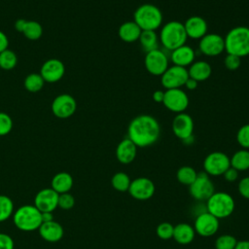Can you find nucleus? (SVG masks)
<instances>
[{
    "mask_svg": "<svg viewBox=\"0 0 249 249\" xmlns=\"http://www.w3.org/2000/svg\"><path fill=\"white\" fill-rule=\"evenodd\" d=\"M160 135V125L156 118L143 114L133 118L127 126V137L138 147L155 144Z\"/></svg>",
    "mask_w": 249,
    "mask_h": 249,
    "instance_id": "nucleus-1",
    "label": "nucleus"
},
{
    "mask_svg": "<svg viewBox=\"0 0 249 249\" xmlns=\"http://www.w3.org/2000/svg\"><path fill=\"white\" fill-rule=\"evenodd\" d=\"M225 51L238 57L249 55V27L235 26L225 36Z\"/></svg>",
    "mask_w": 249,
    "mask_h": 249,
    "instance_id": "nucleus-2",
    "label": "nucleus"
},
{
    "mask_svg": "<svg viewBox=\"0 0 249 249\" xmlns=\"http://www.w3.org/2000/svg\"><path fill=\"white\" fill-rule=\"evenodd\" d=\"M188 36L185 31L184 23L178 20L166 22L160 32V42L164 49L170 52L185 45Z\"/></svg>",
    "mask_w": 249,
    "mask_h": 249,
    "instance_id": "nucleus-3",
    "label": "nucleus"
},
{
    "mask_svg": "<svg viewBox=\"0 0 249 249\" xmlns=\"http://www.w3.org/2000/svg\"><path fill=\"white\" fill-rule=\"evenodd\" d=\"M133 21L141 30L156 31L162 23V13L156 5L145 3L134 11Z\"/></svg>",
    "mask_w": 249,
    "mask_h": 249,
    "instance_id": "nucleus-4",
    "label": "nucleus"
},
{
    "mask_svg": "<svg viewBox=\"0 0 249 249\" xmlns=\"http://www.w3.org/2000/svg\"><path fill=\"white\" fill-rule=\"evenodd\" d=\"M15 226L23 231H33L42 225L41 211L35 205H22L18 207L13 214Z\"/></svg>",
    "mask_w": 249,
    "mask_h": 249,
    "instance_id": "nucleus-5",
    "label": "nucleus"
},
{
    "mask_svg": "<svg viewBox=\"0 0 249 249\" xmlns=\"http://www.w3.org/2000/svg\"><path fill=\"white\" fill-rule=\"evenodd\" d=\"M234 207L233 197L226 192H215L206 200L207 211L218 219H225L231 216Z\"/></svg>",
    "mask_w": 249,
    "mask_h": 249,
    "instance_id": "nucleus-6",
    "label": "nucleus"
},
{
    "mask_svg": "<svg viewBox=\"0 0 249 249\" xmlns=\"http://www.w3.org/2000/svg\"><path fill=\"white\" fill-rule=\"evenodd\" d=\"M191 196L197 201L207 200L214 193L215 187L209 175L204 172H198L196 180L189 186Z\"/></svg>",
    "mask_w": 249,
    "mask_h": 249,
    "instance_id": "nucleus-7",
    "label": "nucleus"
},
{
    "mask_svg": "<svg viewBox=\"0 0 249 249\" xmlns=\"http://www.w3.org/2000/svg\"><path fill=\"white\" fill-rule=\"evenodd\" d=\"M231 166V160L227 154L223 152H212L203 160V171L211 176H220Z\"/></svg>",
    "mask_w": 249,
    "mask_h": 249,
    "instance_id": "nucleus-8",
    "label": "nucleus"
},
{
    "mask_svg": "<svg viewBox=\"0 0 249 249\" xmlns=\"http://www.w3.org/2000/svg\"><path fill=\"white\" fill-rule=\"evenodd\" d=\"M188 78L189 74L186 67L172 65L168 66V68L160 76V82L161 86L165 89H181L184 87Z\"/></svg>",
    "mask_w": 249,
    "mask_h": 249,
    "instance_id": "nucleus-9",
    "label": "nucleus"
},
{
    "mask_svg": "<svg viewBox=\"0 0 249 249\" xmlns=\"http://www.w3.org/2000/svg\"><path fill=\"white\" fill-rule=\"evenodd\" d=\"M144 65L150 74L160 77L168 68V57L163 51L157 49L146 53Z\"/></svg>",
    "mask_w": 249,
    "mask_h": 249,
    "instance_id": "nucleus-10",
    "label": "nucleus"
},
{
    "mask_svg": "<svg viewBox=\"0 0 249 249\" xmlns=\"http://www.w3.org/2000/svg\"><path fill=\"white\" fill-rule=\"evenodd\" d=\"M162 104L166 109L174 113H183L189 106V97L182 89H170L164 91Z\"/></svg>",
    "mask_w": 249,
    "mask_h": 249,
    "instance_id": "nucleus-11",
    "label": "nucleus"
},
{
    "mask_svg": "<svg viewBox=\"0 0 249 249\" xmlns=\"http://www.w3.org/2000/svg\"><path fill=\"white\" fill-rule=\"evenodd\" d=\"M219 225V219L206 211L196 216L194 229L196 233L198 235L202 237H209L218 231Z\"/></svg>",
    "mask_w": 249,
    "mask_h": 249,
    "instance_id": "nucleus-12",
    "label": "nucleus"
},
{
    "mask_svg": "<svg viewBox=\"0 0 249 249\" xmlns=\"http://www.w3.org/2000/svg\"><path fill=\"white\" fill-rule=\"evenodd\" d=\"M198 49L207 56H217L225 51L224 38L217 33H206L199 39Z\"/></svg>",
    "mask_w": 249,
    "mask_h": 249,
    "instance_id": "nucleus-13",
    "label": "nucleus"
},
{
    "mask_svg": "<svg viewBox=\"0 0 249 249\" xmlns=\"http://www.w3.org/2000/svg\"><path fill=\"white\" fill-rule=\"evenodd\" d=\"M155 184L147 177H138L130 182L128 193L137 200H147L155 194Z\"/></svg>",
    "mask_w": 249,
    "mask_h": 249,
    "instance_id": "nucleus-14",
    "label": "nucleus"
},
{
    "mask_svg": "<svg viewBox=\"0 0 249 249\" xmlns=\"http://www.w3.org/2000/svg\"><path fill=\"white\" fill-rule=\"evenodd\" d=\"M58 196L52 188L42 189L34 197V205L41 212H53L58 207Z\"/></svg>",
    "mask_w": 249,
    "mask_h": 249,
    "instance_id": "nucleus-15",
    "label": "nucleus"
},
{
    "mask_svg": "<svg viewBox=\"0 0 249 249\" xmlns=\"http://www.w3.org/2000/svg\"><path fill=\"white\" fill-rule=\"evenodd\" d=\"M194 126L193 118L185 112L176 114L171 125L174 135L182 141L193 135Z\"/></svg>",
    "mask_w": 249,
    "mask_h": 249,
    "instance_id": "nucleus-16",
    "label": "nucleus"
},
{
    "mask_svg": "<svg viewBox=\"0 0 249 249\" xmlns=\"http://www.w3.org/2000/svg\"><path fill=\"white\" fill-rule=\"evenodd\" d=\"M77 108L76 100L70 94H60L54 98L52 103V111L61 119L69 118L72 116Z\"/></svg>",
    "mask_w": 249,
    "mask_h": 249,
    "instance_id": "nucleus-17",
    "label": "nucleus"
},
{
    "mask_svg": "<svg viewBox=\"0 0 249 249\" xmlns=\"http://www.w3.org/2000/svg\"><path fill=\"white\" fill-rule=\"evenodd\" d=\"M64 64L58 59L52 58L47 60L43 64L40 75L43 77L44 81L49 83H54L62 78V76L64 75Z\"/></svg>",
    "mask_w": 249,
    "mask_h": 249,
    "instance_id": "nucleus-18",
    "label": "nucleus"
},
{
    "mask_svg": "<svg viewBox=\"0 0 249 249\" xmlns=\"http://www.w3.org/2000/svg\"><path fill=\"white\" fill-rule=\"evenodd\" d=\"M184 27L188 38L201 39L207 33V22L199 16H193L186 19Z\"/></svg>",
    "mask_w": 249,
    "mask_h": 249,
    "instance_id": "nucleus-19",
    "label": "nucleus"
},
{
    "mask_svg": "<svg viewBox=\"0 0 249 249\" xmlns=\"http://www.w3.org/2000/svg\"><path fill=\"white\" fill-rule=\"evenodd\" d=\"M137 155V146L128 138L123 139L117 146L116 157L117 160L123 164L132 162Z\"/></svg>",
    "mask_w": 249,
    "mask_h": 249,
    "instance_id": "nucleus-20",
    "label": "nucleus"
},
{
    "mask_svg": "<svg viewBox=\"0 0 249 249\" xmlns=\"http://www.w3.org/2000/svg\"><path fill=\"white\" fill-rule=\"evenodd\" d=\"M196 58V53L194 49L188 45H183L175 50H173L170 53V59L173 65L187 67L190 66Z\"/></svg>",
    "mask_w": 249,
    "mask_h": 249,
    "instance_id": "nucleus-21",
    "label": "nucleus"
},
{
    "mask_svg": "<svg viewBox=\"0 0 249 249\" xmlns=\"http://www.w3.org/2000/svg\"><path fill=\"white\" fill-rule=\"evenodd\" d=\"M38 230L41 237L48 242L59 241L62 238L64 233L62 226L54 220L51 222L42 223V225Z\"/></svg>",
    "mask_w": 249,
    "mask_h": 249,
    "instance_id": "nucleus-22",
    "label": "nucleus"
},
{
    "mask_svg": "<svg viewBox=\"0 0 249 249\" xmlns=\"http://www.w3.org/2000/svg\"><path fill=\"white\" fill-rule=\"evenodd\" d=\"M211 73H212V68L210 64L204 60L194 61L188 69L189 77L197 82H202L207 80L210 77Z\"/></svg>",
    "mask_w": 249,
    "mask_h": 249,
    "instance_id": "nucleus-23",
    "label": "nucleus"
},
{
    "mask_svg": "<svg viewBox=\"0 0 249 249\" xmlns=\"http://www.w3.org/2000/svg\"><path fill=\"white\" fill-rule=\"evenodd\" d=\"M141 32V28L133 20H129L121 24L118 30V35L124 42L133 43L138 41Z\"/></svg>",
    "mask_w": 249,
    "mask_h": 249,
    "instance_id": "nucleus-24",
    "label": "nucleus"
},
{
    "mask_svg": "<svg viewBox=\"0 0 249 249\" xmlns=\"http://www.w3.org/2000/svg\"><path fill=\"white\" fill-rule=\"evenodd\" d=\"M196 235V231L193 226L188 223H179L174 227L173 238L179 244L186 245L191 243Z\"/></svg>",
    "mask_w": 249,
    "mask_h": 249,
    "instance_id": "nucleus-25",
    "label": "nucleus"
},
{
    "mask_svg": "<svg viewBox=\"0 0 249 249\" xmlns=\"http://www.w3.org/2000/svg\"><path fill=\"white\" fill-rule=\"evenodd\" d=\"M73 186V178L68 172H58L56 173L52 181H51V188L55 191L58 195L69 193Z\"/></svg>",
    "mask_w": 249,
    "mask_h": 249,
    "instance_id": "nucleus-26",
    "label": "nucleus"
},
{
    "mask_svg": "<svg viewBox=\"0 0 249 249\" xmlns=\"http://www.w3.org/2000/svg\"><path fill=\"white\" fill-rule=\"evenodd\" d=\"M138 41L145 53L159 49V37L154 30H142Z\"/></svg>",
    "mask_w": 249,
    "mask_h": 249,
    "instance_id": "nucleus-27",
    "label": "nucleus"
},
{
    "mask_svg": "<svg viewBox=\"0 0 249 249\" xmlns=\"http://www.w3.org/2000/svg\"><path fill=\"white\" fill-rule=\"evenodd\" d=\"M230 160L231 166L237 171H245L249 169V150L241 149L236 151Z\"/></svg>",
    "mask_w": 249,
    "mask_h": 249,
    "instance_id": "nucleus-28",
    "label": "nucleus"
},
{
    "mask_svg": "<svg viewBox=\"0 0 249 249\" xmlns=\"http://www.w3.org/2000/svg\"><path fill=\"white\" fill-rule=\"evenodd\" d=\"M197 176V172L196 171L195 168L189 165H184L181 166L177 172H176V178L177 180L186 186H190L191 184L194 183Z\"/></svg>",
    "mask_w": 249,
    "mask_h": 249,
    "instance_id": "nucleus-29",
    "label": "nucleus"
},
{
    "mask_svg": "<svg viewBox=\"0 0 249 249\" xmlns=\"http://www.w3.org/2000/svg\"><path fill=\"white\" fill-rule=\"evenodd\" d=\"M21 32L24 34L26 38L30 40H37L42 36L43 29L39 22L35 20H30V21L25 20Z\"/></svg>",
    "mask_w": 249,
    "mask_h": 249,
    "instance_id": "nucleus-30",
    "label": "nucleus"
},
{
    "mask_svg": "<svg viewBox=\"0 0 249 249\" xmlns=\"http://www.w3.org/2000/svg\"><path fill=\"white\" fill-rule=\"evenodd\" d=\"M130 182H131V180H130L129 176L126 173L121 172V171L115 173L111 179L112 187L118 192L128 191Z\"/></svg>",
    "mask_w": 249,
    "mask_h": 249,
    "instance_id": "nucleus-31",
    "label": "nucleus"
},
{
    "mask_svg": "<svg viewBox=\"0 0 249 249\" xmlns=\"http://www.w3.org/2000/svg\"><path fill=\"white\" fill-rule=\"evenodd\" d=\"M14 214V202L5 195H0V223L8 220Z\"/></svg>",
    "mask_w": 249,
    "mask_h": 249,
    "instance_id": "nucleus-32",
    "label": "nucleus"
},
{
    "mask_svg": "<svg viewBox=\"0 0 249 249\" xmlns=\"http://www.w3.org/2000/svg\"><path fill=\"white\" fill-rule=\"evenodd\" d=\"M44 83L45 81L40 74L32 73L25 78L24 87L30 92H37L43 88Z\"/></svg>",
    "mask_w": 249,
    "mask_h": 249,
    "instance_id": "nucleus-33",
    "label": "nucleus"
},
{
    "mask_svg": "<svg viewBox=\"0 0 249 249\" xmlns=\"http://www.w3.org/2000/svg\"><path fill=\"white\" fill-rule=\"evenodd\" d=\"M18 62L16 53L11 50H5L0 53V67L5 70L13 69Z\"/></svg>",
    "mask_w": 249,
    "mask_h": 249,
    "instance_id": "nucleus-34",
    "label": "nucleus"
},
{
    "mask_svg": "<svg viewBox=\"0 0 249 249\" xmlns=\"http://www.w3.org/2000/svg\"><path fill=\"white\" fill-rule=\"evenodd\" d=\"M237 243L236 238L231 234H222L215 240L216 249H234Z\"/></svg>",
    "mask_w": 249,
    "mask_h": 249,
    "instance_id": "nucleus-35",
    "label": "nucleus"
},
{
    "mask_svg": "<svg viewBox=\"0 0 249 249\" xmlns=\"http://www.w3.org/2000/svg\"><path fill=\"white\" fill-rule=\"evenodd\" d=\"M173 230H174V226L172 224L163 222L157 227L156 233L160 238L166 240V239H170L173 236Z\"/></svg>",
    "mask_w": 249,
    "mask_h": 249,
    "instance_id": "nucleus-36",
    "label": "nucleus"
},
{
    "mask_svg": "<svg viewBox=\"0 0 249 249\" xmlns=\"http://www.w3.org/2000/svg\"><path fill=\"white\" fill-rule=\"evenodd\" d=\"M237 143L243 149H249V124H243L236 133Z\"/></svg>",
    "mask_w": 249,
    "mask_h": 249,
    "instance_id": "nucleus-37",
    "label": "nucleus"
},
{
    "mask_svg": "<svg viewBox=\"0 0 249 249\" xmlns=\"http://www.w3.org/2000/svg\"><path fill=\"white\" fill-rule=\"evenodd\" d=\"M75 204V198L70 193L60 194L58 196V203L57 206L64 210L71 209Z\"/></svg>",
    "mask_w": 249,
    "mask_h": 249,
    "instance_id": "nucleus-38",
    "label": "nucleus"
},
{
    "mask_svg": "<svg viewBox=\"0 0 249 249\" xmlns=\"http://www.w3.org/2000/svg\"><path fill=\"white\" fill-rule=\"evenodd\" d=\"M13 127V121L11 117L3 112H0V136L8 134Z\"/></svg>",
    "mask_w": 249,
    "mask_h": 249,
    "instance_id": "nucleus-39",
    "label": "nucleus"
},
{
    "mask_svg": "<svg viewBox=\"0 0 249 249\" xmlns=\"http://www.w3.org/2000/svg\"><path fill=\"white\" fill-rule=\"evenodd\" d=\"M224 64L227 69L229 70H236L239 68L241 64V58L234 55V54H230L227 53L225 59H224Z\"/></svg>",
    "mask_w": 249,
    "mask_h": 249,
    "instance_id": "nucleus-40",
    "label": "nucleus"
},
{
    "mask_svg": "<svg viewBox=\"0 0 249 249\" xmlns=\"http://www.w3.org/2000/svg\"><path fill=\"white\" fill-rule=\"evenodd\" d=\"M237 190L242 197L249 199V176L243 177L242 179L239 180Z\"/></svg>",
    "mask_w": 249,
    "mask_h": 249,
    "instance_id": "nucleus-41",
    "label": "nucleus"
},
{
    "mask_svg": "<svg viewBox=\"0 0 249 249\" xmlns=\"http://www.w3.org/2000/svg\"><path fill=\"white\" fill-rule=\"evenodd\" d=\"M15 243L13 238L4 232H0V249H14Z\"/></svg>",
    "mask_w": 249,
    "mask_h": 249,
    "instance_id": "nucleus-42",
    "label": "nucleus"
},
{
    "mask_svg": "<svg viewBox=\"0 0 249 249\" xmlns=\"http://www.w3.org/2000/svg\"><path fill=\"white\" fill-rule=\"evenodd\" d=\"M224 178L226 181L228 182H234L237 180L238 178V171L236 169H234L233 167L230 166L226 171L225 173L223 174Z\"/></svg>",
    "mask_w": 249,
    "mask_h": 249,
    "instance_id": "nucleus-43",
    "label": "nucleus"
},
{
    "mask_svg": "<svg viewBox=\"0 0 249 249\" xmlns=\"http://www.w3.org/2000/svg\"><path fill=\"white\" fill-rule=\"evenodd\" d=\"M8 45H9V40H8L7 36L5 35L4 32L0 31V53L7 50Z\"/></svg>",
    "mask_w": 249,
    "mask_h": 249,
    "instance_id": "nucleus-44",
    "label": "nucleus"
},
{
    "mask_svg": "<svg viewBox=\"0 0 249 249\" xmlns=\"http://www.w3.org/2000/svg\"><path fill=\"white\" fill-rule=\"evenodd\" d=\"M152 97H153V100H154L155 102H157V103H162L163 98H164V91L160 90V89L155 90V91L153 92Z\"/></svg>",
    "mask_w": 249,
    "mask_h": 249,
    "instance_id": "nucleus-45",
    "label": "nucleus"
},
{
    "mask_svg": "<svg viewBox=\"0 0 249 249\" xmlns=\"http://www.w3.org/2000/svg\"><path fill=\"white\" fill-rule=\"evenodd\" d=\"M197 86H198V82L196 81V80H194V79H192V78H190V77L188 78V80L186 81V83H185V85H184V87H185L186 89H190V90L196 89L197 88Z\"/></svg>",
    "mask_w": 249,
    "mask_h": 249,
    "instance_id": "nucleus-46",
    "label": "nucleus"
},
{
    "mask_svg": "<svg viewBox=\"0 0 249 249\" xmlns=\"http://www.w3.org/2000/svg\"><path fill=\"white\" fill-rule=\"evenodd\" d=\"M41 217H42V223L51 222L53 220V212H41Z\"/></svg>",
    "mask_w": 249,
    "mask_h": 249,
    "instance_id": "nucleus-47",
    "label": "nucleus"
},
{
    "mask_svg": "<svg viewBox=\"0 0 249 249\" xmlns=\"http://www.w3.org/2000/svg\"><path fill=\"white\" fill-rule=\"evenodd\" d=\"M234 249H249V240L237 241Z\"/></svg>",
    "mask_w": 249,
    "mask_h": 249,
    "instance_id": "nucleus-48",
    "label": "nucleus"
},
{
    "mask_svg": "<svg viewBox=\"0 0 249 249\" xmlns=\"http://www.w3.org/2000/svg\"><path fill=\"white\" fill-rule=\"evenodd\" d=\"M194 141H195V138H194V135H192V136H190V137L186 138L185 140H183L182 142H183V143H185L186 145H190V144H193V143H194Z\"/></svg>",
    "mask_w": 249,
    "mask_h": 249,
    "instance_id": "nucleus-49",
    "label": "nucleus"
}]
</instances>
